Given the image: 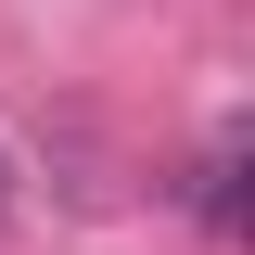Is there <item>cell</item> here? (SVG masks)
<instances>
[{
    "label": "cell",
    "mask_w": 255,
    "mask_h": 255,
    "mask_svg": "<svg viewBox=\"0 0 255 255\" xmlns=\"http://www.w3.org/2000/svg\"><path fill=\"white\" fill-rule=\"evenodd\" d=\"M204 217H217V230L243 217V140H217V153H204Z\"/></svg>",
    "instance_id": "6da1fadb"
}]
</instances>
